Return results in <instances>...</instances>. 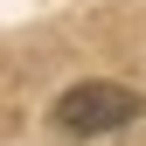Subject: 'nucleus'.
Returning <instances> with one entry per match:
<instances>
[{
  "mask_svg": "<svg viewBox=\"0 0 146 146\" xmlns=\"http://www.w3.org/2000/svg\"><path fill=\"white\" fill-rule=\"evenodd\" d=\"M132 118H139V90H125V84H70L49 104V125L63 139H98V132H118Z\"/></svg>",
  "mask_w": 146,
  "mask_h": 146,
  "instance_id": "f257e3e1",
  "label": "nucleus"
}]
</instances>
